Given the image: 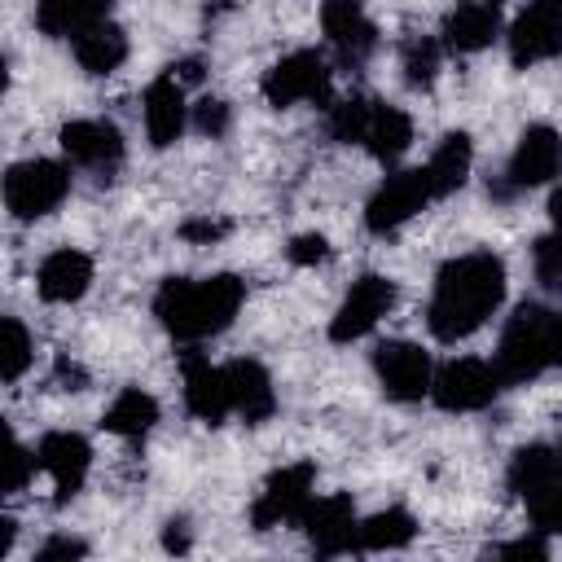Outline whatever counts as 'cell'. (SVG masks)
<instances>
[{"instance_id": "1", "label": "cell", "mask_w": 562, "mask_h": 562, "mask_svg": "<svg viewBox=\"0 0 562 562\" xmlns=\"http://www.w3.org/2000/svg\"><path fill=\"white\" fill-rule=\"evenodd\" d=\"M505 303V263L492 250H465L435 272L426 325L439 342H461L483 329Z\"/></svg>"}, {"instance_id": "2", "label": "cell", "mask_w": 562, "mask_h": 562, "mask_svg": "<svg viewBox=\"0 0 562 562\" xmlns=\"http://www.w3.org/2000/svg\"><path fill=\"white\" fill-rule=\"evenodd\" d=\"M241 303H246V281H237L233 272L167 277L154 294V316L176 342L198 347V342L224 334L233 325V316L241 312Z\"/></svg>"}, {"instance_id": "3", "label": "cell", "mask_w": 562, "mask_h": 562, "mask_svg": "<svg viewBox=\"0 0 562 562\" xmlns=\"http://www.w3.org/2000/svg\"><path fill=\"white\" fill-rule=\"evenodd\" d=\"M325 127L338 145H360L386 167L400 162L413 145V119L400 105H386V101H373V97L334 101Z\"/></svg>"}, {"instance_id": "4", "label": "cell", "mask_w": 562, "mask_h": 562, "mask_svg": "<svg viewBox=\"0 0 562 562\" xmlns=\"http://www.w3.org/2000/svg\"><path fill=\"white\" fill-rule=\"evenodd\" d=\"M553 316H558V307H544V303H518L514 307V316L501 329L496 356H492L505 386H518V382L540 378L544 369H558Z\"/></svg>"}, {"instance_id": "5", "label": "cell", "mask_w": 562, "mask_h": 562, "mask_svg": "<svg viewBox=\"0 0 562 562\" xmlns=\"http://www.w3.org/2000/svg\"><path fill=\"white\" fill-rule=\"evenodd\" d=\"M259 92L272 110H294V105H329L334 92V70L325 61V53L316 48H294L285 57H277L263 79Z\"/></svg>"}, {"instance_id": "6", "label": "cell", "mask_w": 562, "mask_h": 562, "mask_svg": "<svg viewBox=\"0 0 562 562\" xmlns=\"http://www.w3.org/2000/svg\"><path fill=\"white\" fill-rule=\"evenodd\" d=\"M70 193V162L57 158H26L4 171V211L22 224L53 215Z\"/></svg>"}, {"instance_id": "7", "label": "cell", "mask_w": 562, "mask_h": 562, "mask_svg": "<svg viewBox=\"0 0 562 562\" xmlns=\"http://www.w3.org/2000/svg\"><path fill=\"white\" fill-rule=\"evenodd\" d=\"M558 176H562V136L549 123H531V127H522L505 171L496 176V184L487 193L496 202H509V198H518L527 189H540V184H549Z\"/></svg>"}, {"instance_id": "8", "label": "cell", "mask_w": 562, "mask_h": 562, "mask_svg": "<svg viewBox=\"0 0 562 562\" xmlns=\"http://www.w3.org/2000/svg\"><path fill=\"white\" fill-rule=\"evenodd\" d=\"M435 198H439V193H435V184H430L426 162H422V167L391 171V176L373 189V198L364 202V228H369L373 237H391V233H400L413 215H422Z\"/></svg>"}, {"instance_id": "9", "label": "cell", "mask_w": 562, "mask_h": 562, "mask_svg": "<svg viewBox=\"0 0 562 562\" xmlns=\"http://www.w3.org/2000/svg\"><path fill=\"white\" fill-rule=\"evenodd\" d=\"M501 391H505L501 369L492 360H479V356H461V360L439 364L435 382H430V400L443 413H479V408L496 404Z\"/></svg>"}, {"instance_id": "10", "label": "cell", "mask_w": 562, "mask_h": 562, "mask_svg": "<svg viewBox=\"0 0 562 562\" xmlns=\"http://www.w3.org/2000/svg\"><path fill=\"white\" fill-rule=\"evenodd\" d=\"M316 487V465L312 461H290L281 470H272L250 505V527L255 531H272V527H285V522H299L303 509L312 505V492Z\"/></svg>"}, {"instance_id": "11", "label": "cell", "mask_w": 562, "mask_h": 562, "mask_svg": "<svg viewBox=\"0 0 562 562\" xmlns=\"http://www.w3.org/2000/svg\"><path fill=\"white\" fill-rule=\"evenodd\" d=\"M505 48L518 70L553 61L562 53V0H527V9L505 31Z\"/></svg>"}, {"instance_id": "12", "label": "cell", "mask_w": 562, "mask_h": 562, "mask_svg": "<svg viewBox=\"0 0 562 562\" xmlns=\"http://www.w3.org/2000/svg\"><path fill=\"white\" fill-rule=\"evenodd\" d=\"M57 140H61L66 162L79 167V171H92L97 180H110L123 167V154H127L123 132L110 119H70L57 132Z\"/></svg>"}, {"instance_id": "13", "label": "cell", "mask_w": 562, "mask_h": 562, "mask_svg": "<svg viewBox=\"0 0 562 562\" xmlns=\"http://www.w3.org/2000/svg\"><path fill=\"white\" fill-rule=\"evenodd\" d=\"M373 373H378L382 395H386V400H400V404L426 400V395H430V382H435L430 351H422L417 342H404V338L378 342V351H373Z\"/></svg>"}, {"instance_id": "14", "label": "cell", "mask_w": 562, "mask_h": 562, "mask_svg": "<svg viewBox=\"0 0 562 562\" xmlns=\"http://www.w3.org/2000/svg\"><path fill=\"white\" fill-rule=\"evenodd\" d=\"M395 307V281L382 272H364L351 281V290L342 294L338 312L329 316V338L334 342H356L364 338L386 312Z\"/></svg>"}, {"instance_id": "15", "label": "cell", "mask_w": 562, "mask_h": 562, "mask_svg": "<svg viewBox=\"0 0 562 562\" xmlns=\"http://www.w3.org/2000/svg\"><path fill=\"white\" fill-rule=\"evenodd\" d=\"M321 31H325L329 53L347 70L364 66L378 48V26H373L364 0H321Z\"/></svg>"}, {"instance_id": "16", "label": "cell", "mask_w": 562, "mask_h": 562, "mask_svg": "<svg viewBox=\"0 0 562 562\" xmlns=\"http://www.w3.org/2000/svg\"><path fill=\"white\" fill-rule=\"evenodd\" d=\"M35 465H40V474L48 479L53 501L66 505L70 496H79V487H83V479H88V470H92V448H88V439L75 435V430H48V435L35 443Z\"/></svg>"}, {"instance_id": "17", "label": "cell", "mask_w": 562, "mask_h": 562, "mask_svg": "<svg viewBox=\"0 0 562 562\" xmlns=\"http://www.w3.org/2000/svg\"><path fill=\"white\" fill-rule=\"evenodd\" d=\"M189 114H193V105H189V83L167 66V70L145 88V97H140V119H145L149 145H154V149L176 145V140L184 136V127H189Z\"/></svg>"}, {"instance_id": "18", "label": "cell", "mask_w": 562, "mask_h": 562, "mask_svg": "<svg viewBox=\"0 0 562 562\" xmlns=\"http://www.w3.org/2000/svg\"><path fill=\"white\" fill-rule=\"evenodd\" d=\"M307 544L321 553V558H338V553H356V531H360V518H356V505L347 492H329V496H312V505L303 509L299 518Z\"/></svg>"}, {"instance_id": "19", "label": "cell", "mask_w": 562, "mask_h": 562, "mask_svg": "<svg viewBox=\"0 0 562 562\" xmlns=\"http://www.w3.org/2000/svg\"><path fill=\"white\" fill-rule=\"evenodd\" d=\"M180 369H184V408H189L198 422L220 426L224 417H233L224 364H211V356H202L198 347H189Z\"/></svg>"}, {"instance_id": "20", "label": "cell", "mask_w": 562, "mask_h": 562, "mask_svg": "<svg viewBox=\"0 0 562 562\" xmlns=\"http://www.w3.org/2000/svg\"><path fill=\"white\" fill-rule=\"evenodd\" d=\"M501 35V0H457L443 18L439 44L443 53H483L492 40Z\"/></svg>"}, {"instance_id": "21", "label": "cell", "mask_w": 562, "mask_h": 562, "mask_svg": "<svg viewBox=\"0 0 562 562\" xmlns=\"http://www.w3.org/2000/svg\"><path fill=\"white\" fill-rule=\"evenodd\" d=\"M92 285V259L75 246H57L35 268V290L44 303H79Z\"/></svg>"}, {"instance_id": "22", "label": "cell", "mask_w": 562, "mask_h": 562, "mask_svg": "<svg viewBox=\"0 0 562 562\" xmlns=\"http://www.w3.org/2000/svg\"><path fill=\"white\" fill-rule=\"evenodd\" d=\"M224 378H228V404L241 422L259 426L277 413V386H272V378L259 360H228Z\"/></svg>"}, {"instance_id": "23", "label": "cell", "mask_w": 562, "mask_h": 562, "mask_svg": "<svg viewBox=\"0 0 562 562\" xmlns=\"http://www.w3.org/2000/svg\"><path fill=\"white\" fill-rule=\"evenodd\" d=\"M114 0H35V26L48 40H75L105 22Z\"/></svg>"}, {"instance_id": "24", "label": "cell", "mask_w": 562, "mask_h": 562, "mask_svg": "<svg viewBox=\"0 0 562 562\" xmlns=\"http://www.w3.org/2000/svg\"><path fill=\"white\" fill-rule=\"evenodd\" d=\"M558 479H562V457H558V448H549V443H522V448L509 457V465H505V487H509L518 501L536 496L540 487H549V483H558Z\"/></svg>"}, {"instance_id": "25", "label": "cell", "mask_w": 562, "mask_h": 562, "mask_svg": "<svg viewBox=\"0 0 562 562\" xmlns=\"http://www.w3.org/2000/svg\"><path fill=\"white\" fill-rule=\"evenodd\" d=\"M70 53H75V61H79L83 75H110V70H119L127 61V35H123V26H114L105 18L92 31L75 35L70 40Z\"/></svg>"}, {"instance_id": "26", "label": "cell", "mask_w": 562, "mask_h": 562, "mask_svg": "<svg viewBox=\"0 0 562 562\" xmlns=\"http://www.w3.org/2000/svg\"><path fill=\"white\" fill-rule=\"evenodd\" d=\"M101 426H105L110 435H119V439H145V435L158 426V400H154L149 391H140V386H123V391L110 400Z\"/></svg>"}, {"instance_id": "27", "label": "cell", "mask_w": 562, "mask_h": 562, "mask_svg": "<svg viewBox=\"0 0 562 562\" xmlns=\"http://www.w3.org/2000/svg\"><path fill=\"white\" fill-rule=\"evenodd\" d=\"M413 536H417V518L404 505H386V509L360 518L356 553H391V549H404Z\"/></svg>"}, {"instance_id": "28", "label": "cell", "mask_w": 562, "mask_h": 562, "mask_svg": "<svg viewBox=\"0 0 562 562\" xmlns=\"http://www.w3.org/2000/svg\"><path fill=\"white\" fill-rule=\"evenodd\" d=\"M470 167H474V145H470L465 132H448V136L430 149V158H426V171H430V184H435L439 198L457 193V189L470 180Z\"/></svg>"}, {"instance_id": "29", "label": "cell", "mask_w": 562, "mask_h": 562, "mask_svg": "<svg viewBox=\"0 0 562 562\" xmlns=\"http://www.w3.org/2000/svg\"><path fill=\"white\" fill-rule=\"evenodd\" d=\"M439 61H443V44H439L435 35H413V40H404V48H400V70H404V83H408L413 92L435 88Z\"/></svg>"}, {"instance_id": "30", "label": "cell", "mask_w": 562, "mask_h": 562, "mask_svg": "<svg viewBox=\"0 0 562 562\" xmlns=\"http://www.w3.org/2000/svg\"><path fill=\"white\" fill-rule=\"evenodd\" d=\"M31 360H35V338H31V329H26L18 316H4V321H0V378L13 386V382L31 369Z\"/></svg>"}, {"instance_id": "31", "label": "cell", "mask_w": 562, "mask_h": 562, "mask_svg": "<svg viewBox=\"0 0 562 562\" xmlns=\"http://www.w3.org/2000/svg\"><path fill=\"white\" fill-rule=\"evenodd\" d=\"M531 272L544 290H562V228H549L544 237H536L531 246Z\"/></svg>"}, {"instance_id": "32", "label": "cell", "mask_w": 562, "mask_h": 562, "mask_svg": "<svg viewBox=\"0 0 562 562\" xmlns=\"http://www.w3.org/2000/svg\"><path fill=\"white\" fill-rule=\"evenodd\" d=\"M522 505H527V514H531L536 531H544V536L562 531V479H558V483H549V487H540V492H536V496H527Z\"/></svg>"}, {"instance_id": "33", "label": "cell", "mask_w": 562, "mask_h": 562, "mask_svg": "<svg viewBox=\"0 0 562 562\" xmlns=\"http://www.w3.org/2000/svg\"><path fill=\"white\" fill-rule=\"evenodd\" d=\"M228 123H233L228 101H220V97H198V101H193V114H189V127H193V132L220 140V136L228 132Z\"/></svg>"}, {"instance_id": "34", "label": "cell", "mask_w": 562, "mask_h": 562, "mask_svg": "<svg viewBox=\"0 0 562 562\" xmlns=\"http://www.w3.org/2000/svg\"><path fill=\"white\" fill-rule=\"evenodd\" d=\"M35 452L22 443V439H13L9 443V457H4V492L9 496H18V492H26V483L35 479Z\"/></svg>"}, {"instance_id": "35", "label": "cell", "mask_w": 562, "mask_h": 562, "mask_svg": "<svg viewBox=\"0 0 562 562\" xmlns=\"http://www.w3.org/2000/svg\"><path fill=\"white\" fill-rule=\"evenodd\" d=\"M228 220H215V215H193V220H184L180 224V237L189 241V246H215L220 237H228Z\"/></svg>"}, {"instance_id": "36", "label": "cell", "mask_w": 562, "mask_h": 562, "mask_svg": "<svg viewBox=\"0 0 562 562\" xmlns=\"http://www.w3.org/2000/svg\"><path fill=\"white\" fill-rule=\"evenodd\" d=\"M285 255H290V263H299V268H316V263L329 259V241H325L321 233H299V237L285 246Z\"/></svg>"}, {"instance_id": "37", "label": "cell", "mask_w": 562, "mask_h": 562, "mask_svg": "<svg viewBox=\"0 0 562 562\" xmlns=\"http://www.w3.org/2000/svg\"><path fill=\"white\" fill-rule=\"evenodd\" d=\"M70 558H88V544L79 536H48L35 549V562H70Z\"/></svg>"}, {"instance_id": "38", "label": "cell", "mask_w": 562, "mask_h": 562, "mask_svg": "<svg viewBox=\"0 0 562 562\" xmlns=\"http://www.w3.org/2000/svg\"><path fill=\"white\" fill-rule=\"evenodd\" d=\"M496 558H549V540L544 531L536 536H518V540H505V544H492Z\"/></svg>"}, {"instance_id": "39", "label": "cell", "mask_w": 562, "mask_h": 562, "mask_svg": "<svg viewBox=\"0 0 562 562\" xmlns=\"http://www.w3.org/2000/svg\"><path fill=\"white\" fill-rule=\"evenodd\" d=\"M53 382H57L61 391H83V386H88V373H83L70 356H57V364H53Z\"/></svg>"}, {"instance_id": "40", "label": "cell", "mask_w": 562, "mask_h": 562, "mask_svg": "<svg viewBox=\"0 0 562 562\" xmlns=\"http://www.w3.org/2000/svg\"><path fill=\"white\" fill-rule=\"evenodd\" d=\"M162 549H167V553H184V549H189V522H184V518H171V522L162 527Z\"/></svg>"}, {"instance_id": "41", "label": "cell", "mask_w": 562, "mask_h": 562, "mask_svg": "<svg viewBox=\"0 0 562 562\" xmlns=\"http://www.w3.org/2000/svg\"><path fill=\"white\" fill-rule=\"evenodd\" d=\"M549 224H553V228H562V184L549 193Z\"/></svg>"}, {"instance_id": "42", "label": "cell", "mask_w": 562, "mask_h": 562, "mask_svg": "<svg viewBox=\"0 0 562 562\" xmlns=\"http://www.w3.org/2000/svg\"><path fill=\"white\" fill-rule=\"evenodd\" d=\"M558 457H562V443H558Z\"/></svg>"}]
</instances>
